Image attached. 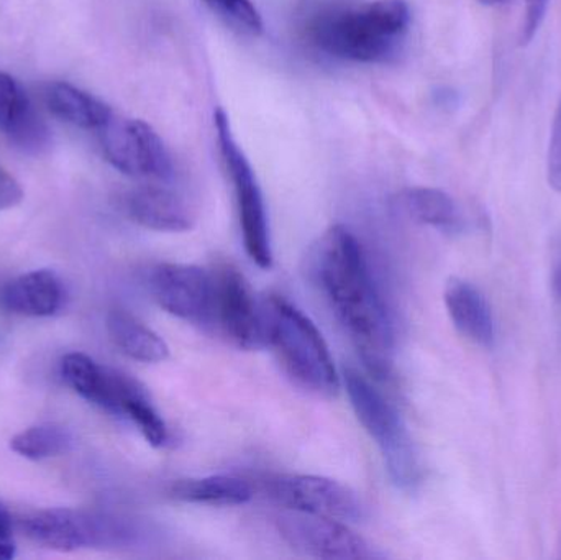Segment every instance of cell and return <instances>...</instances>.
Wrapping results in <instances>:
<instances>
[{
  "mask_svg": "<svg viewBox=\"0 0 561 560\" xmlns=\"http://www.w3.org/2000/svg\"><path fill=\"white\" fill-rule=\"evenodd\" d=\"M316 273L333 315L376 377H386L394 355V328L358 237L333 226L317 245Z\"/></svg>",
  "mask_w": 561,
  "mask_h": 560,
  "instance_id": "6da1fadb",
  "label": "cell"
},
{
  "mask_svg": "<svg viewBox=\"0 0 561 560\" xmlns=\"http://www.w3.org/2000/svg\"><path fill=\"white\" fill-rule=\"evenodd\" d=\"M411 25L405 0H376L355 9L322 13L310 25L327 55L356 62H385L398 55Z\"/></svg>",
  "mask_w": 561,
  "mask_h": 560,
  "instance_id": "7a4b0ae2",
  "label": "cell"
},
{
  "mask_svg": "<svg viewBox=\"0 0 561 560\" xmlns=\"http://www.w3.org/2000/svg\"><path fill=\"white\" fill-rule=\"evenodd\" d=\"M262 305L266 345L284 372L304 390L333 397L340 390V375L317 325L283 296H268Z\"/></svg>",
  "mask_w": 561,
  "mask_h": 560,
  "instance_id": "3957f363",
  "label": "cell"
},
{
  "mask_svg": "<svg viewBox=\"0 0 561 560\" xmlns=\"http://www.w3.org/2000/svg\"><path fill=\"white\" fill-rule=\"evenodd\" d=\"M343 377L350 404L359 424L381 450L392 483L411 492L421 483V457L401 414L356 368H346Z\"/></svg>",
  "mask_w": 561,
  "mask_h": 560,
  "instance_id": "277c9868",
  "label": "cell"
},
{
  "mask_svg": "<svg viewBox=\"0 0 561 560\" xmlns=\"http://www.w3.org/2000/svg\"><path fill=\"white\" fill-rule=\"evenodd\" d=\"M217 140L236 194L237 213L247 255L262 270L273 266L272 233L262 187L249 158L237 144L226 112H216Z\"/></svg>",
  "mask_w": 561,
  "mask_h": 560,
  "instance_id": "5b68a950",
  "label": "cell"
},
{
  "mask_svg": "<svg viewBox=\"0 0 561 560\" xmlns=\"http://www.w3.org/2000/svg\"><path fill=\"white\" fill-rule=\"evenodd\" d=\"M23 529L35 545L59 552L124 546L137 536L127 522L69 508L35 513L23 522Z\"/></svg>",
  "mask_w": 561,
  "mask_h": 560,
  "instance_id": "8992f818",
  "label": "cell"
},
{
  "mask_svg": "<svg viewBox=\"0 0 561 560\" xmlns=\"http://www.w3.org/2000/svg\"><path fill=\"white\" fill-rule=\"evenodd\" d=\"M102 130V150L108 163L137 180L168 181L173 158L160 135L138 118L112 117Z\"/></svg>",
  "mask_w": 561,
  "mask_h": 560,
  "instance_id": "52a82bcc",
  "label": "cell"
},
{
  "mask_svg": "<svg viewBox=\"0 0 561 560\" xmlns=\"http://www.w3.org/2000/svg\"><path fill=\"white\" fill-rule=\"evenodd\" d=\"M214 276V325L237 347L245 351L266 345L263 305L236 266L222 265Z\"/></svg>",
  "mask_w": 561,
  "mask_h": 560,
  "instance_id": "ba28073f",
  "label": "cell"
},
{
  "mask_svg": "<svg viewBox=\"0 0 561 560\" xmlns=\"http://www.w3.org/2000/svg\"><path fill=\"white\" fill-rule=\"evenodd\" d=\"M280 538L300 555L327 560H368L379 558L378 552L346 523L307 513H280L276 518Z\"/></svg>",
  "mask_w": 561,
  "mask_h": 560,
  "instance_id": "9c48e42d",
  "label": "cell"
},
{
  "mask_svg": "<svg viewBox=\"0 0 561 560\" xmlns=\"http://www.w3.org/2000/svg\"><path fill=\"white\" fill-rule=\"evenodd\" d=\"M272 499L286 510L335 522L358 523L366 508L358 493L332 479L317 476H280L270 482Z\"/></svg>",
  "mask_w": 561,
  "mask_h": 560,
  "instance_id": "30bf717a",
  "label": "cell"
},
{
  "mask_svg": "<svg viewBox=\"0 0 561 560\" xmlns=\"http://www.w3.org/2000/svg\"><path fill=\"white\" fill-rule=\"evenodd\" d=\"M151 295L161 309L181 321L213 328L214 276L194 265L161 263L150 276Z\"/></svg>",
  "mask_w": 561,
  "mask_h": 560,
  "instance_id": "8fae6325",
  "label": "cell"
},
{
  "mask_svg": "<svg viewBox=\"0 0 561 560\" xmlns=\"http://www.w3.org/2000/svg\"><path fill=\"white\" fill-rule=\"evenodd\" d=\"M61 377L79 397L118 416H122V404L140 384L122 372L102 367L79 352L62 357Z\"/></svg>",
  "mask_w": 561,
  "mask_h": 560,
  "instance_id": "7c38bea8",
  "label": "cell"
},
{
  "mask_svg": "<svg viewBox=\"0 0 561 560\" xmlns=\"http://www.w3.org/2000/svg\"><path fill=\"white\" fill-rule=\"evenodd\" d=\"M0 130L23 153L39 155L51 144V134L28 95L12 76L0 72Z\"/></svg>",
  "mask_w": 561,
  "mask_h": 560,
  "instance_id": "4fadbf2b",
  "label": "cell"
},
{
  "mask_svg": "<svg viewBox=\"0 0 561 560\" xmlns=\"http://www.w3.org/2000/svg\"><path fill=\"white\" fill-rule=\"evenodd\" d=\"M125 207L134 222L157 232H187L196 222L191 204L176 191L158 184H147L128 193Z\"/></svg>",
  "mask_w": 561,
  "mask_h": 560,
  "instance_id": "5bb4252c",
  "label": "cell"
},
{
  "mask_svg": "<svg viewBox=\"0 0 561 560\" xmlns=\"http://www.w3.org/2000/svg\"><path fill=\"white\" fill-rule=\"evenodd\" d=\"M65 301L61 279L49 270L16 276L0 289V306L12 315L49 318Z\"/></svg>",
  "mask_w": 561,
  "mask_h": 560,
  "instance_id": "9a60e30c",
  "label": "cell"
},
{
  "mask_svg": "<svg viewBox=\"0 0 561 560\" xmlns=\"http://www.w3.org/2000/svg\"><path fill=\"white\" fill-rule=\"evenodd\" d=\"M448 316L460 334L484 348L496 341L493 311L483 293L461 278L448 279L444 293Z\"/></svg>",
  "mask_w": 561,
  "mask_h": 560,
  "instance_id": "2e32d148",
  "label": "cell"
},
{
  "mask_svg": "<svg viewBox=\"0 0 561 560\" xmlns=\"http://www.w3.org/2000/svg\"><path fill=\"white\" fill-rule=\"evenodd\" d=\"M107 332L115 347L134 361L160 364L170 357V347L163 338L130 312L122 309L108 312Z\"/></svg>",
  "mask_w": 561,
  "mask_h": 560,
  "instance_id": "e0dca14e",
  "label": "cell"
},
{
  "mask_svg": "<svg viewBox=\"0 0 561 560\" xmlns=\"http://www.w3.org/2000/svg\"><path fill=\"white\" fill-rule=\"evenodd\" d=\"M46 104L49 111L76 127L101 130L114 114L101 99L68 82H55L46 89Z\"/></svg>",
  "mask_w": 561,
  "mask_h": 560,
  "instance_id": "ac0fdd59",
  "label": "cell"
},
{
  "mask_svg": "<svg viewBox=\"0 0 561 560\" xmlns=\"http://www.w3.org/2000/svg\"><path fill=\"white\" fill-rule=\"evenodd\" d=\"M174 500L193 505L240 506L253 499L249 483L233 476H210L178 480L170 489Z\"/></svg>",
  "mask_w": 561,
  "mask_h": 560,
  "instance_id": "d6986e66",
  "label": "cell"
},
{
  "mask_svg": "<svg viewBox=\"0 0 561 560\" xmlns=\"http://www.w3.org/2000/svg\"><path fill=\"white\" fill-rule=\"evenodd\" d=\"M402 206L409 216L424 226L445 233L465 229L463 214L454 197L435 187H412L402 194Z\"/></svg>",
  "mask_w": 561,
  "mask_h": 560,
  "instance_id": "ffe728a7",
  "label": "cell"
},
{
  "mask_svg": "<svg viewBox=\"0 0 561 560\" xmlns=\"http://www.w3.org/2000/svg\"><path fill=\"white\" fill-rule=\"evenodd\" d=\"M72 436L66 427L42 424L28 427L10 441V449L23 459L45 460L68 453Z\"/></svg>",
  "mask_w": 561,
  "mask_h": 560,
  "instance_id": "44dd1931",
  "label": "cell"
},
{
  "mask_svg": "<svg viewBox=\"0 0 561 560\" xmlns=\"http://www.w3.org/2000/svg\"><path fill=\"white\" fill-rule=\"evenodd\" d=\"M122 416L128 418L140 431L141 436L153 447H163L170 443V430L151 403L150 395L144 385L124 401Z\"/></svg>",
  "mask_w": 561,
  "mask_h": 560,
  "instance_id": "7402d4cb",
  "label": "cell"
},
{
  "mask_svg": "<svg viewBox=\"0 0 561 560\" xmlns=\"http://www.w3.org/2000/svg\"><path fill=\"white\" fill-rule=\"evenodd\" d=\"M207 5L233 28L247 35H260L263 32V19L252 0H206Z\"/></svg>",
  "mask_w": 561,
  "mask_h": 560,
  "instance_id": "603a6c76",
  "label": "cell"
},
{
  "mask_svg": "<svg viewBox=\"0 0 561 560\" xmlns=\"http://www.w3.org/2000/svg\"><path fill=\"white\" fill-rule=\"evenodd\" d=\"M547 176L552 190L561 193V105L553 121L549 155H547Z\"/></svg>",
  "mask_w": 561,
  "mask_h": 560,
  "instance_id": "cb8c5ba5",
  "label": "cell"
},
{
  "mask_svg": "<svg viewBox=\"0 0 561 560\" xmlns=\"http://www.w3.org/2000/svg\"><path fill=\"white\" fill-rule=\"evenodd\" d=\"M526 19H524L523 30H520L523 45L533 42L534 36L539 32L540 25L546 19L550 0H526Z\"/></svg>",
  "mask_w": 561,
  "mask_h": 560,
  "instance_id": "d4e9b609",
  "label": "cell"
},
{
  "mask_svg": "<svg viewBox=\"0 0 561 560\" xmlns=\"http://www.w3.org/2000/svg\"><path fill=\"white\" fill-rule=\"evenodd\" d=\"M23 201V190L19 181L0 168V210L12 209Z\"/></svg>",
  "mask_w": 561,
  "mask_h": 560,
  "instance_id": "484cf974",
  "label": "cell"
},
{
  "mask_svg": "<svg viewBox=\"0 0 561 560\" xmlns=\"http://www.w3.org/2000/svg\"><path fill=\"white\" fill-rule=\"evenodd\" d=\"M16 545L13 536L12 518L5 506L0 503V560L15 558Z\"/></svg>",
  "mask_w": 561,
  "mask_h": 560,
  "instance_id": "4316f807",
  "label": "cell"
},
{
  "mask_svg": "<svg viewBox=\"0 0 561 560\" xmlns=\"http://www.w3.org/2000/svg\"><path fill=\"white\" fill-rule=\"evenodd\" d=\"M553 292H556V295L561 298V252L559 255V260H557L556 268H553Z\"/></svg>",
  "mask_w": 561,
  "mask_h": 560,
  "instance_id": "83f0119b",
  "label": "cell"
},
{
  "mask_svg": "<svg viewBox=\"0 0 561 560\" xmlns=\"http://www.w3.org/2000/svg\"><path fill=\"white\" fill-rule=\"evenodd\" d=\"M483 5H501V3H507L510 0H478Z\"/></svg>",
  "mask_w": 561,
  "mask_h": 560,
  "instance_id": "f1b7e54d",
  "label": "cell"
}]
</instances>
